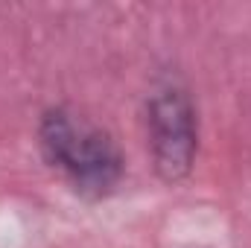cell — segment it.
Returning <instances> with one entry per match:
<instances>
[{
  "mask_svg": "<svg viewBox=\"0 0 251 248\" xmlns=\"http://www.w3.org/2000/svg\"><path fill=\"white\" fill-rule=\"evenodd\" d=\"M146 134L158 178L167 184L190 178L199 155V111L184 85L164 82L149 94Z\"/></svg>",
  "mask_w": 251,
  "mask_h": 248,
  "instance_id": "2",
  "label": "cell"
},
{
  "mask_svg": "<svg viewBox=\"0 0 251 248\" xmlns=\"http://www.w3.org/2000/svg\"><path fill=\"white\" fill-rule=\"evenodd\" d=\"M41 158L59 170L82 198L111 196L126 175V158L111 131L53 105L38 120Z\"/></svg>",
  "mask_w": 251,
  "mask_h": 248,
  "instance_id": "1",
  "label": "cell"
}]
</instances>
